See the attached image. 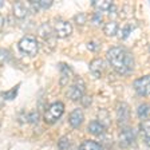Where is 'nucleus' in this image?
<instances>
[{
    "instance_id": "obj_28",
    "label": "nucleus",
    "mask_w": 150,
    "mask_h": 150,
    "mask_svg": "<svg viewBox=\"0 0 150 150\" xmlns=\"http://www.w3.org/2000/svg\"><path fill=\"white\" fill-rule=\"evenodd\" d=\"M87 48L88 50H91V51H97L98 48H99V43H95V42H88L87 43Z\"/></svg>"
},
{
    "instance_id": "obj_14",
    "label": "nucleus",
    "mask_w": 150,
    "mask_h": 150,
    "mask_svg": "<svg viewBox=\"0 0 150 150\" xmlns=\"http://www.w3.org/2000/svg\"><path fill=\"white\" fill-rule=\"evenodd\" d=\"M60 71H62V78H60V84L64 86V84L69 83V81L72 76V71L67 64H60Z\"/></svg>"
},
{
    "instance_id": "obj_23",
    "label": "nucleus",
    "mask_w": 150,
    "mask_h": 150,
    "mask_svg": "<svg viewBox=\"0 0 150 150\" xmlns=\"http://www.w3.org/2000/svg\"><path fill=\"white\" fill-rule=\"evenodd\" d=\"M58 146H59V150H67V149H69V147H70L69 137H62V138H60Z\"/></svg>"
},
{
    "instance_id": "obj_30",
    "label": "nucleus",
    "mask_w": 150,
    "mask_h": 150,
    "mask_svg": "<svg viewBox=\"0 0 150 150\" xmlns=\"http://www.w3.org/2000/svg\"><path fill=\"white\" fill-rule=\"evenodd\" d=\"M107 12H109L110 15H117V7L114 6V4H112V6L110 7V9L107 11Z\"/></svg>"
},
{
    "instance_id": "obj_7",
    "label": "nucleus",
    "mask_w": 150,
    "mask_h": 150,
    "mask_svg": "<svg viewBox=\"0 0 150 150\" xmlns=\"http://www.w3.org/2000/svg\"><path fill=\"white\" fill-rule=\"evenodd\" d=\"M133 87L141 97H147L150 90V76L149 75H144V76L135 79L134 83H133Z\"/></svg>"
},
{
    "instance_id": "obj_32",
    "label": "nucleus",
    "mask_w": 150,
    "mask_h": 150,
    "mask_svg": "<svg viewBox=\"0 0 150 150\" xmlns=\"http://www.w3.org/2000/svg\"><path fill=\"white\" fill-rule=\"evenodd\" d=\"M1 6H3V1H0V7H1Z\"/></svg>"
},
{
    "instance_id": "obj_24",
    "label": "nucleus",
    "mask_w": 150,
    "mask_h": 150,
    "mask_svg": "<svg viewBox=\"0 0 150 150\" xmlns=\"http://www.w3.org/2000/svg\"><path fill=\"white\" fill-rule=\"evenodd\" d=\"M11 58V54L6 48H0V62H8Z\"/></svg>"
},
{
    "instance_id": "obj_27",
    "label": "nucleus",
    "mask_w": 150,
    "mask_h": 150,
    "mask_svg": "<svg viewBox=\"0 0 150 150\" xmlns=\"http://www.w3.org/2000/svg\"><path fill=\"white\" fill-rule=\"evenodd\" d=\"M131 24H126L125 25V28H123V31H122V35H121V38L122 39H126V38L130 35V32H131Z\"/></svg>"
},
{
    "instance_id": "obj_26",
    "label": "nucleus",
    "mask_w": 150,
    "mask_h": 150,
    "mask_svg": "<svg viewBox=\"0 0 150 150\" xmlns=\"http://www.w3.org/2000/svg\"><path fill=\"white\" fill-rule=\"evenodd\" d=\"M27 119H28V122H30V123H36L38 119H39V114H38V111L31 112V114L27 117Z\"/></svg>"
},
{
    "instance_id": "obj_9",
    "label": "nucleus",
    "mask_w": 150,
    "mask_h": 150,
    "mask_svg": "<svg viewBox=\"0 0 150 150\" xmlns=\"http://www.w3.org/2000/svg\"><path fill=\"white\" fill-rule=\"evenodd\" d=\"M83 119H84V115H83V111L81 109H75L70 112L69 115V123L72 129H78L79 126L83 123Z\"/></svg>"
},
{
    "instance_id": "obj_6",
    "label": "nucleus",
    "mask_w": 150,
    "mask_h": 150,
    "mask_svg": "<svg viewBox=\"0 0 150 150\" xmlns=\"http://www.w3.org/2000/svg\"><path fill=\"white\" fill-rule=\"evenodd\" d=\"M129 118H130V107H129V105L125 102H119L117 105V122H118V125L125 127L127 125Z\"/></svg>"
},
{
    "instance_id": "obj_22",
    "label": "nucleus",
    "mask_w": 150,
    "mask_h": 150,
    "mask_svg": "<svg viewBox=\"0 0 150 150\" xmlns=\"http://www.w3.org/2000/svg\"><path fill=\"white\" fill-rule=\"evenodd\" d=\"M74 20H75V23H76V24L83 25L84 23H86V20H87V16H86V13L79 12V13H76V15L74 16Z\"/></svg>"
},
{
    "instance_id": "obj_13",
    "label": "nucleus",
    "mask_w": 150,
    "mask_h": 150,
    "mask_svg": "<svg viewBox=\"0 0 150 150\" xmlns=\"http://www.w3.org/2000/svg\"><path fill=\"white\" fill-rule=\"evenodd\" d=\"M118 30H119L118 23L114 22V20H110V22L105 23V25H103V32H105V35H107V36H114V35H117Z\"/></svg>"
},
{
    "instance_id": "obj_1",
    "label": "nucleus",
    "mask_w": 150,
    "mask_h": 150,
    "mask_svg": "<svg viewBox=\"0 0 150 150\" xmlns=\"http://www.w3.org/2000/svg\"><path fill=\"white\" fill-rule=\"evenodd\" d=\"M106 55L109 63L118 74L126 75L134 69V58L123 47H111Z\"/></svg>"
},
{
    "instance_id": "obj_10",
    "label": "nucleus",
    "mask_w": 150,
    "mask_h": 150,
    "mask_svg": "<svg viewBox=\"0 0 150 150\" xmlns=\"http://www.w3.org/2000/svg\"><path fill=\"white\" fill-rule=\"evenodd\" d=\"M105 67H106L105 60L97 58V59H94L93 62L90 63V72L94 75V76H95V78H100L102 72L105 71Z\"/></svg>"
},
{
    "instance_id": "obj_16",
    "label": "nucleus",
    "mask_w": 150,
    "mask_h": 150,
    "mask_svg": "<svg viewBox=\"0 0 150 150\" xmlns=\"http://www.w3.org/2000/svg\"><path fill=\"white\" fill-rule=\"evenodd\" d=\"M88 131L94 135H102L103 133H105V127L95 119V121H91L90 123H88Z\"/></svg>"
},
{
    "instance_id": "obj_20",
    "label": "nucleus",
    "mask_w": 150,
    "mask_h": 150,
    "mask_svg": "<svg viewBox=\"0 0 150 150\" xmlns=\"http://www.w3.org/2000/svg\"><path fill=\"white\" fill-rule=\"evenodd\" d=\"M149 121H144L141 123V130H142V134H144V138H145V144H149Z\"/></svg>"
},
{
    "instance_id": "obj_25",
    "label": "nucleus",
    "mask_w": 150,
    "mask_h": 150,
    "mask_svg": "<svg viewBox=\"0 0 150 150\" xmlns=\"http://www.w3.org/2000/svg\"><path fill=\"white\" fill-rule=\"evenodd\" d=\"M102 20H103V19H102V15H100L99 12H95V13L93 15V18H91V23H93L94 25H99L100 23H102Z\"/></svg>"
},
{
    "instance_id": "obj_31",
    "label": "nucleus",
    "mask_w": 150,
    "mask_h": 150,
    "mask_svg": "<svg viewBox=\"0 0 150 150\" xmlns=\"http://www.w3.org/2000/svg\"><path fill=\"white\" fill-rule=\"evenodd\" d=\"M3 24H4V18H3V15L0 13V30L3 28Z\"/></svg>"
},
{
    "instance_id": "obj_8",
    "label": "nucleus",
    "mask_w": 150,
    "mask_h": 150,
    "mask_svg": "<svg viewBox=\"0 0 150 150\" xmlns=\"http://www.w3.org/2000/svg\"><path fill=\"white\" fill-rule=\"evenodd\" d=\"M135 139V134H134V130L130 127H123L119 133V144L122 145L123 147H127L130 146Z\"/></svg>"
},
{
    "instance_id": "obj_12",
    "label": "nucleus",
    "mask_w": 150,
    "mask_h": 150,
    "mask_svg": "<svg viewBox=\"0 0 150 150\" xmlns=\"http://www.w3.org/2000/svg\"><path fill=\"white\" fill-rule=\"evenodd\" d=\"M30 9H28V4L22 3V1H16L13 3V15L18 19H24L28 15Z\"/></svg>"
},
{
    "instance_id": "obj_17",
    "label": "nucleus",
    "mask_w": 150,
    "mask_h": 150,
    "mask_svg": "<svg viewBox=\"0 0 150 150\" xmlns=\"http://www.w3.org/2000/svg\"><path fill=\"white\" fill-rule=\"evenodd\" d=\"M97 121L99 122L103 127H107V126L110 125V114H109V111H107V110H105V109L99 110Z\"/></svg>"
},
{
    "instance_id": "obj_5",
    "label": "nucleus",
    "mask_w": 150,
    "mask_h": 150,
    "mask_svg": "<svg viewBox=\"0 0 150 150\" xmlns=\"http://www.w3.org/2000/svg\"><path fill=\"white\" fill-rule=\"evenodd\" d=\"M84 87L86 84L82 81L81 78H76L75 82L69 87V91H67V97L71 100H79L84 97Z\"/></svg>"
},
{
    "instance_id": "obj_2",
    "label": "nucleus",
    "mask_w": 150,
    "mask_h": 150,
    "mask_svg": "<svg viewBox=\"0 0 150 150\" xmlns=\"http://www.w3.org/2000/svg\"><path fill=\"white\" fill-rule=\"evenodd\" d=\"M63 112H64V103L63 102H54L46 109L43 119H44V122L52 125V123H55V122L63 115Z\"/></svg>"
},
{
    "instance_id": "obj_4",
    "label": "nucleus",
    "mask_w": 150,
    "mask_h": 150,
    "mask_svg": "<svg viewBox=\"0 0 150 150\" xmlns=\"http://www.w3.org/2000/svg\"><path fill=\"white\" fill-rule=\"evenodd\" d=\"M51 27H52L54 34L58 38H60V39L70 36L72 32L71 23H69L67 20H63V19H56V20H54V24L51 25Z\"/></svg>"
},
{
    "instance_id": "obj_3",
    "label": "nucleus",
    "mask_w": 150,
    "mask_h": 150,
    "mask_svg": "<svg viewBox=\"0 0 150 150\" xmlns=\"http://www.w3.org/2000/svg\"><path fill=\"white\" fill-rule=\"evenodd\" d=\"M19 50L24 52L25 55H30V56H34L38 54L39 51V44H38V40L35 36H24L22 40L19 42Z\"/></svg>"
},
{
    "instance_id": "obj_11",
    "label": "nucleus",
    "mask_w": 150,
    "mask_h": 150,
    "mask_svg": "<svg viewBox=\"0 0 150 150\" xmlns=\"http://www.w3.org/2000/svg\"><path fill=\"white\" fill-rule=\"evenodd\" d=\"M38 32H39V35H40V36L43 38L44 40L51 42V44H52L54 31H52V27H51L50 23H43V24H42L40 27H39ZM52 46H54V44H52Z\"/></svg>"
},
{
    "instance_id": "obj_29",
    "label": "nucleus",
    "mask_w": 150,
    "mask_h": 150,
    "mask_svg": "<svg viewBox=\"0 0 150 150\" xmlns=\"http://www.w3.org/2000/svg\"><path fill=\"white\" fill-rule=\"evenodd\" d=\"M83 98H84V99L82 100V103H83V106H86V107L90 106V103H91V98H90V97H83Z\"/></svg>"
},
{
    "instance_id": "obj_19",
    "label": "nucleus",
    "mask_w": 150,
    "mask_h": 150,
    "mask_svg": "<svg viewBox=\"0 0 150 150\" xmlns=\"http://www.w3.org/2000/svg\"><path fill=\"white\" fill-rule=\"evenodd\" d=\"M137 112H138V117H139L142 121H147V118H149V105H147V103L139 105L137 109Z\"/></svg>"
},
{
    "instance_id": "obj_21",
    "label": "nucleus",
    "mask_w": 150,
    "mask_h": 150,
    "mask_svg": "<svg viewBox=\"0 0 150 150\" xmlns=\"http://www.w3.org/2000/svg\"><path fill=\"white\" fill-rule=\"evenodd\" d=\"M18 90H19V84L18 86H15V87L12 88V91H7V93H3V98L4 99H15L16 98V94H18Z\"/></svg>"
},
{
    "instance_id": "obj_15",
    "label": "nucleus",
    "mask_w": 150,
    "mask_h": 150,
    "mask_svg": "<svg viewBox=\"0 0 150 150\" xmlns=\"http://www.w3.org/2000/svg\"><path fill=\"white\" fill-rule=\"evenodd\" d=\"M79 150H105V149H103V146L99 144V142L87 139V141H84L83 144L81 145Z\"/></svg>"
},
{
    "instance_id": "obj_18",
    "label": "nucleus",
    "mask_w": 150,
    "mask_h": 150,
    "mask_svg": "<svg viewBox=\"0 0 150 150\" xmlns=\"http://www.w3.org/2000/svg\"><path fill=\"white\" fill-rule=\"evenodd\" d=\"M93 6L98 9V11H109L110 7L112 6L111 0H94Z\"/></svg>"
}]
</instances>
